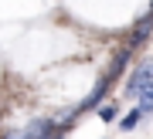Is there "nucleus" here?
<instances>
[{"instance_id":"nucleus-1","label":"nucleus","mask_w":153,"mask_h":139,"mask_svg":"<svg viewBox=\"0 0 153 139\" xmlns=\"http://www.w3.org/2000/svg\"><path fill=\"white\" fill-rule=\"evenodd\" d=\"M150 81H153V61H143L140 68L129 75V81H126V88H123V95H126V98H136L140 92L150 85Z\"/></svg>"},{"instance_id":"nucleus-2","label":"nucleus","mask_w":153,"mask_h":139,"mask_svg":"<svg viewBox=\"0 0 153 139\" xmlns=\"http://www.w3.org/2000/svg\"><path fill=\"white\" fill-rule=\"evenodd\" d=\"M55 126H58V122H55L51 115H38V119H31L21 132H24V139H48L51 132H55Z\"/></svg>"},{"instance_id":"nucleus-3","label":"nucleus","mask_w":153,"mask_h":139,"mask_svg":"<svg viewBox=\"0 0 153 139\" xmlns=\"http://www.w3.org/2000/svg\"><path fill=\"white\" fill-rule=\"evenodd\" d=\"M109 85H112V81H109V78L102 75V78L95 81V88H92V92L85 95V102L78 105V112H88V109H99V105L105 102V95H109Z\"/></svg>"},{"instance_id":"nucleus-4","label":"nucleus","mask_w":153,"mask_h":139,"mask_svg":"<svg viewBox=\"0 0 153 139\" xmlns=\"http://www.w3.org/2000/svg\"><path fill=\"white\" fill-rule=\"evenodd\" d=\"M150 31H153V17H146V14H143L140 21H136V27H133L129 44H126V48H129V51H136L140 44H146V41H150Z\"/></svg>"},{"instance_id":"nucleus-5","label":"nucleus","mask_w":153,"mask_h":139,"mask_svg":"<svg viewBox=\"0 0 153 139\" xmlns=\"http://www.w3.org/2000/svg\"><path fill=\"white\" fill-rule=\"evenodd\" d=\"M129 58H133V51H129V48L116 51V58H112V64H109V71H105V78H109V81H116L126 68H129Z\"/></svg>"},{"instance_id":"nucleus-6","label":"nucleus","mask_w":153,"mask_h":139,"mask_svg":"<svg viewBox=\"0 0 153 139\" xmlns=\"http://www.w3.org/2000/svg\"><path fill=\"white\" fill-rule=\"evenodd\" d=\"M136 102H140L136 109H140L143 115H146V112H153V81H150V85H146V88H143L140 95H136Z\"/></svg>"},{"instance_id":"nucleus-7","label":"nucleus","mask_w":153,"mask_h":139,"mask_svg":"<svg viewBox=\"0 0 153 139\" xmlns=\"http://www.w3.org/2000/svg\"><path fill=\"white\" fill-rule=\"evenodd\" d=\"M143 122V112H140V109H133V112H126L123 119H119V126H123V132H129V129H136Z\"/></svg>"},{"instance_id":"nucleus-8","label":"nucleus","mask_w":153,"mask_h":139,"mask_svg":"<svg viewBox=\"0 0 153 139\" xmlns=\"http://www.w3.org/2000/svg\"><path fill=\"white\" fill-rule=\"evenodd\" d=\"M99 119L102 122H116V105H99Z\"/></svg>"},{"instance_id":"nucleus-9","label":"nucleus","mask_w":153,"mask_h":139,"mask_svg":"<svg viewBox=\"0 0 153 139\" xmlns=\"http://www.w3.org/2000/svg\"><path fill=\"white\" fill-rule=\"evenodd\" d=\"M4 139H24V132H21V129H14V132H7Z\"/></svg>"},{"instance_id":"nucleus-10","label":"nucleus","mask_w":153,"mask_h":139,"mask_svg":"<svg viewBox=\"0 0 153 139\" xmlns=\"http://www.w3.org/2000/svg\"><path fill=\"white\" fill-rule=\"evenodd\" d=\"M146 17H153V0H150V10H146Z\"/></svg>"}]
</instances>
